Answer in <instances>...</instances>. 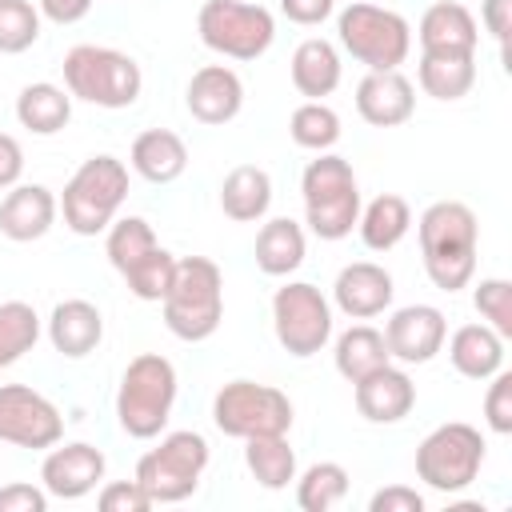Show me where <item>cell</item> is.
I'll return each instance as SVG.
<instances>
[{"label": "cell", "mask_w": 512, "mask_h": 512, "mask_svg": "<svg viewBox=\"0 0 512 512\" xmlns=\"http://www.w3.org/2000/svg\"><path fill=\"white\" fill-rule=\"evenodd\" d=\"M420 236V260L428 280L440 292H460L476 276V252H480V224L476 212L464 200H436L416 220Z\"/></svg>", "instance_id": "1"}, {"label": "cell", "mask_w": 512, "mask_h": 512, "mask_svg": "<svg viewBox=\"0 0 512 512\" xmlns=\"http://www.w3.org/2000/svg\"><path fill=\"white\" fill-rule=\"evenodd\" d=\"M160 312H164V328L176 340L200 344V340L216 336V328L224 320V272H220V264L208 256H180L172 288L160 300Z\"/></svg>", "instance_id": "2"}, {"label": "cell", "mask_w": 512, "mask_h": 512, "mask_svg": "<svg viewBox=\"0 0 512 512\" xmlns=\"http://www.w3.org/2000/svg\"><path fill=\"white\" fill-rule=\"evenodd\" d=\"M300 200H304V224L320 240L352 236V228L360 220V204H364L352 164L336 152H316V160L304 164Z\"/></svg>", "instance_id": "3"}, {"label": "cell", "mask_w": 512, "mask_h": 512, "mask_svg": "<svg viewBox=\"0 0 512 512\" xmlns=\"http://www.w3.org/2000/svg\"><path fill=\"white\" fill-rule=\"evenodd\" d=\"M128 200V164L112 152L88 156L60 192L64 228L76 236H100Z\"/></svg>", "instance_id": "4"}, {"label": "cell", "mask_w": 512, "mask_h": 512, "mask_svg": "<svg viewBox=\"0 0 512 512\" xmlns=\"http://www.w3.org/2000/svg\"><path fill=\"white\" fill-rule=\"evenodd\" d=\"M176 368L160 352H140L120 372L116 388V420L132 440H156L168 428L176 404Z\"/></svg>", "instance_id": "5"}, {"label": "cell", "mask_w": 512, "mask_h": 512, "mask_svg": "<svg viewBox=\"0 0 512 512\" xmlns=\"http://www.w3.org/2000/svg\"><path fill=\"white\" fill-rule=\"evenodd\" d=\"M64 88L72 100L120 112L132 108L144 92V72L140 64L108 44H76L64 52Z\"/></svg>", "instance_id": "6"}, {"label": "cell", "mask_w": 512, "mask_h": 512, "mask_svg": "<svg viewBox=\"0 0 512 512\" xmlns=\"http://www.w3.org/2000/svg\"><path fill=\"white\" fill-rule=\"evenodd\" d=\"M336 40L368 72H388L400 68L412 52V24L396 8L352 0L348 8L336 12Z\"/></svg>", "instance_id": "7"}, {"label": "cell", "mask_w": 512, "mask_h": 512, "mask_svg": "<svg viewBox=\"0 0 512 512\" xmlns=\"http://www.w3.org/2000/svg\"><path fill=\"white\" fill-rule=\"evenodd\" d=\"M208 460V440L196 428H176L136 460V480L144 484L152 504H180L200 488Z\"/></svg>", "instance_id": "8"}, {"label": "cell", "mask_w": 512, "mask_h": 512, "mask_svg": "<svg viewBox=\"0 0 512 512\" xmlns=\"http://www.w3.org/2000/svg\"><path fill=\"white\" fill-rule=\"evenodd\" d=\"M196 32L224 60H260L276 40V16L256 0H204Z\"/></svg>", "instance_id": "9"}, {"label": "cell", "mask_w": 512, "mask_h": 512, "mask_svg": "<svg viewBox=\"0 0 512 512\" xmlns=\"http://www.w3.org/2000/svg\"><path fill=\"white\" fill-rule=\"evenodd\" d=\"M484 436L480 428L464 424V420H448V424H436L420 448H416V480H424L432 492H464L476 476H480V464H484Z\"/></svg>", "instance_id": "10"}, {"label": "cell", "mask_w": 512, "mask_h": 512, "mask_svg": "<svg viewBox=\"0 0 512 512\" xmlns=\"http://www.w3.org/2000/svg\"><path fill=\"white\" fill-rule=\"evenodd\" d=\"M332 300L308 284V280H288L272 292V332H276V344L296 356V360H308L316 352L328 348L332 340Z\"/></svg>", "instance_id": "11"}, {"label": "cell", "mask_w": 512, "mask_h": 512, "mask_svg": "<svg viewBox=\"0 0 512 512\" xmlns=\"http://www.w3.org/2000/svg\"><path fill=\"white\" fill-rule=\"evenodd\" d=\"M292 400L260 380H228L220 384V392L212 396V424L232 436V440H248V436H268V432H288L292 428Z\"/></svg>", "instance_id": "12"}, {"label": "cell", "mask_w": 512, "mask_h": 512, "mask_svg": "<svg viewBox=\"0 0 512 512\" xmlns=\"http://www.w3.org/2000/svg\"><path fill=\"white\" fill-rule=\"evenodd\" d=\"M60 436L64 416L44 392L28 384H0V444L48 452Z\"/></svg>", "instance_id": "13"}, {"label": "cell", "mask_w": 512, "mask_h": 512, "mask_svg": "<svg viewBox=\"0 0 512 512\" xmlns=\"http://www.w3.org/2000/svg\"><path fill=\"white\" fill-rule=\"evenodd\" d=\"M104 472H108V460L88 440H72V444L56 440L40 460V484L56 500H84L104 484Z\"/></svg>", "instance_id": "14"}, {"label": "cell", "mask_w": 512, "mask_h": 512, "mask_svg": "<svg viewBox=\"0 0 512 512\" xmlns=\"http://www.w3.org/2000/svg\"><path fill=\"white\" fill-rule=\"evenodd\" d=\"M448 320L436 304H404L384 320V344L396 364H428L444 352Z\"/></svg>", "instance_id": "15"}, {"label": "cell", "mask_w": 512, "mask_h": 512, "mask_svg": "<svg viewBox=\"0 0 512 512\" xmlns=\"http://www.w3.org/2000/svg\"><path fill=\"white\" fill-rule=\"evenodd\" d=\"M396 296V280L384 264L376 260H352L336 272L332 280V304L348 316V320H372L384 316L392 308Z\"/></svg>", "instance_id": "16"}, {"label": "cell", "mask_w": 512, "mask_h": 512, "mask_svg": "<svg viewBox=\"0 0 512 512\" xmlns=\"http://www.w3.org/2000/svg\"><path fill=\"white\" fill-rule=\"evenodd\" d=\"M184 104H188L192 120H200L208 128H220V124L240 116V108H244V80L228 64H204V68L192 72V80L184 88Z\"/></svg>", "instance_id": "17"}, {"label": "cell", "mask_w": 512, "mask_h": 512, "mask_svg": "<svg viewBox=\"0 0 512 512\" xmlns=\"http://www.w3.org/2000/svg\"><path fill=\"white\" fill-rule=\"evenodd\" d=\"M352 400L368 424H400L416 408V384L400 364L388 360L384 368H376L352 384Z\"/></svg>", "instance_id": "18"}, {"label": "cell", "mask_w": 512, "mask_h": 512, "mask_svg": "<svg viewBox=\"0 0 512 512\" xmlns=\"http://www.w3.org/2000/svg\"><path fill=\"white\" fill-rule=\"evenodd\" d=\"M356 112L372 128H400L416 112V88L400 68L364 72V80L356 84Z\"/></svg>", "instance_id": "19"}, {"label": "cell", "mask_w": 512, "mask_h": 512, "mask_svg": "<svg viewBox=\"0 0 512 512\" xmlns=\"http://www.w3.org/2000/svg\"><path fill=\"white\" fill-rule=\"evenodd\" d=\"M60 216V200L44 184H12L0 200V236L16 244H32L52 232Z\"/></svg>", "instance_id": "20"}, {"label": "cell", "mask_w": 512, "mask_h": 512, "mask_svg": "<svg viewBox=\"0 0 512 512\" xmlns=\"http://www.w3.org/2000/svg\"><path fill=\"white\" fill-rule=\"evenodd\" d=\"M44 332H48V344H52L64 360H84V356H92V352L100 348V340H104V316H100V308H96L92 300L68 296V300H60V304L52 308Z\"/></svg>", "instance_id": "21"}, {"label": "cell", "mask_w": 512, "mask_h": 512, "mask_svg": "<svg viewBox=\"0 0 512 512\" xmlns=\"http://www.w3.org/2000/svg\"><path fill=\"white\" fill-rule=\"evenodd\" d=\"M420 52H476L480 44V24L460 0H436L424 8L416 24Z\"/></svg>", "instance_id": "22"}, {"label": "cell", "mask_w": 512, "mask_h": 512, "mask_svg": "<svg viewBox=\"0 0 512 512\" xmlns=\"http://www.w3.org/2000/svg\"><path fill=\"white\" fill-rule=\"evenodd\" d=\"M288 76H292V88L304 96V100H324L340 88V76H344V64H340V48L324 36H308L296 44L292 60H288Z\"/></svg>", "instance_id": "23"}, {"label": "cell", "mask_w": 512, "mask_h": 512, "mask_svg": "<svg viewBox=\"0 0 512 512\" xmlns=\"http://www.w3.org/2000/svg\"><path fill=\"white\" fill-rule=\"evenodd\" d=\"M128 168L148 184H172L188 168V144L172 128H148L132 140Z\"/></svg>", "instance_id": "24"}, {"label": "cell", "mask_w": 512, "mask_h": 512, "mask_svg": "<svg viewBox=\"0 0 512 512\" xmlns=\"http://www.w3.org/2000/svg\"><path fill=\"white\" fill-rule=\"evenodd\" d=\"M448 360H452V368L464 376V380H488V376H496L500 368H504V336L496 332V328H488L484 320L480 324H460L448 340Z\"/></svg>", "instance_id": "25"}, {"label": "cell", "mask_w": 512, "mask_h": 512, "mask_svg": "<svg viewBox=\"0 0 512 512\" xmlns=\"http://www.w3.org/2000/svg\"><path fill=\"white\" fill-rule=\"evenodd\" d=\"M416 84L440 104L464 100L476 84V52H420Z\"/></svg>", "instance_id": "26"}, {"label": "cell", "mask_w": 512, "mask_h": 512, "mask_svg": "<svg viewBox=\"0 0 512 512\" xmlns=\"http://www.w3.org/2000/svg\"><path fill=\"white\" fill-rule=\"evenodd\" d=\"M252 256L264 276H292L308 256V236L292 216H272L260 224Z\"/></svg>", "instance_id": "27"}, {"label": "cell", "mask_w": 512, "mask_h": 512, "mask_svg": "<svg viewBox=\"0 0 512 512\" xmlns=\"http://www.w3.org/2000/svg\"><path fill=\"white\" fill-rule=\"evenodd\" d=\"M220 208L236 224H256L272 208V176L260 164H236L220 180Z\"/></svg>", "instance_id": "28"}, {"label": "cell", "mask_w": 512, "mask_h": 512, "mask_svg": "<svg viewBox=\"0 0 512 512\" xmlns=\"http://www.w3.org/2000/svg\"><path fill=\"white\" fill-rule=\"evenodd\" d=\"M16 120L32 136H56L72 120V92L60 88V84H52V80L24 84L20 96H16Z\"/></svg>", "instance_id": "29"}, {"label": "cell", "mask_w": 512, "mask_h": 512, "mask_svg": "<svg viewBox=\"0 0 512 512\" xmlns=\"http://www.w3.org/2000/svg\"><path fill=\"white\" fill-rule=\"evenodd\" d=\"M412 228V208L404 196L396 192H380L372 196L368 204H360V220H356V232L364 240L368 252H392Z\"/></svg>", "instance_id": "30"}, {"label": "cell", "mask_w": 512, "mask_h": 512, "mask_svg": "<svg viewBox=\"0 0 512 512\" xmlns=\"http://www.w3.org/2000/svg\"><path fill=\"white\" fill-rule=\"evenodd\" d=\"M244 464L252 480L268 492H280L296 480V448L288 444V432H268V436H248L244 440Z\"/></svg>", "instance_id": "31"}, {"label": "cell", "mask_w": 512, "mask_h": 512, "mask_svg": "<svg viewBox=\"0 0 512 512\" xmlns=\"http://www.w3.org/2000/svg\"><path fill=\"white\" fill-rule=\"evenodd\" d=\"M332 360H336V372H340L348 384H356L360 376L384 368L392 356H388V344H384V332H380V328H372V324H352V328H344V332L336 336Z\"/></svg>", "instance_id": "32"}, {"label": "cell", "mask_w": 512, "mask_h": 512, "mask_svg": "<svg viewBox=\"0 0 512 512\" xmlns=\"http://www.w3.org/2000/svg\"><path fill=\"white\" fill-rule=\"evenodd\" d=\"M288 136L304 152H332L340 140V112L324 100H304L288 116Z\"/></svg>", "instance_id": "33"}, {"label": "cell", "mask_w": 512, "mask_h": 512, "mask_svg": "<svg viewBox=\"0 0 512 512\" xmlns=\"http://www.w3.org/2000/svg\"><path fill=\"white\" fill-rule=\"evenodd\" d=\"M348 468L336 460H316L304 472H296V504L304 512H328L348 496Z\"/></svg>", "instance_id": "34"}, {"label": "cell", "mask_w": 512, "mask_h": 512, "mask_svg": "<svg viewBox=\"0 0 512 512\" xmlns=\"http://www.w3.org/2000/svg\"><path fill=\"white\" fill-rule=\"evenodd\" d=\"M40 332L44 324L28 300H4L0 304V368H12L16 360H24L36 348Z\"/></svg>", "instance_id": "35"}, {"label": "cell", "mask_w": 512, "mask_h": 512, "mask_svg": "<svg viewBox=\"0 0 512 512\" xmlns=\"http://www.w3.org/2000/svg\"><path fill=\"white\" fill-rule=\"evenodd\" d=\"M160 240H156V232H152V224L144 220V216H116L112 224H108V232H104V256H108V264L116 268V272H128L140 256H148L152 248H156Z\"/></svg>", "instance_id": "36"}, {"label": "cell", "mask_w": 512, "mask_h": 512, "mask_svg": "<svg viewBox=\"0 0 512 512\" xmlns=\"http://www.w3.org/2000/svg\"><path fill=\"white\" fill-rule=\"evenodd\" d=\"M176 260H180V256H172L164 244H156L148 256H140V260H136L128 272H120V276H124V284H128V292H132L136 300L160 304V300L168 296V288H172Z\"/></svg>", "instance_id": "37"}, {"label": "cell", "mask_w": 512, "mask_h": 512, "mask_svg": "<svg viewBox=\"0 0 512 512\" xmlns=\"http://www.w3.org/2000/svg\"><path fill=\"white\" fill-rule=\"evenodd\" d=\"M40 8L32 0H0V56H20L40 40Z\"/></svg>", "instance_id": "38"}, {"label": "cell", "mask_w": 512, "mask_h": 512, "mask_svg": "<svg viewBox=\"0 0 512 512\" xmlns=\"http://www.w3.org/2000/svg\"><path fill=\"white\" fill-rule=\"evenodd\" d=\"M472 304L488 328H496L504 340H512V280L504 276H484L472 288Z\"/></svg>", "instance_id": "39"}, {"label": "cell", "mask_w": 512, "mask_h": 512, "mask_svg": "<svg viewBox=\"0 0 512 512\" xmlns=\"http://www.w3.org/2000/svg\"><path fill=\"white\" fill-rule=\"evenodd\" d=\"M484 384H488V392H484V424H488V432L508 436L512 432V372L500 368Z\"/></svg>", "instance_id": "40"}, {"label": "cell", "mask_w": 512, "mask_h": 512, "mask_svg": "<svg viewBox=\"0 0 512 512\" xmlns=\"http://www.w3.org/2000/svg\"><path fill=\"white\" fill-rule=\"evenodd\" d=\"M96 504L104 512H148V508H156L152 496L144 492V484L136 476L132 480H108V484H100Z\"/></svg>", "instance_id": "41"}, {"label": "cell", "mask_w": 512, "mask_h": 512, "mask_svg": "<svg viewBox=\"0 0 512 512\" xmlns=\"http://www.w3.org/2000/svg\"><path fill=\"white\" fill-rule=\"evenodd\" d=\"M480 24L496 40L500 60L508 68V36H512V0H480Z\"/></svg>", "instance_id": "42"}, {"label": "cell", "mask_w": 512, "mask_h": 512, "mask_svg": "<svg viewBox=\"0 0 512 512\" xmlns=\"http://www.w3.org/2000/svg\"><path fill=\"white\" fill-rule=\"evenodd\" d=\"M48 492L44 484H24V480H12L0 488V512H48Z\"/></svg>", "instance_id": "43"}, {"label": "cell", "mask_w": 512, "mask_h": 512, "mask_svg": "<svg viewBox=\"0 0 512 512\" xmlns=\"http://www.w3.org/2000/svg\"><path fill=\"white\" fill-rule=\"evenodd\" d=\"M368 512H424V496L408 484H388V488L372 492Z\"/></svg>", "instance_id": "44"}, {"label": "cell", "mask_w": 512, "mask_h": 512, "mask_svg": "<svg viewBox=\"0 0 512 512\" xmlns=\"http://www.w3.org/2000/svg\"><path fill=\"white\" fill-rule=\"evenodd\" d=\"M280 12L300 28H316L336 12V0H280Z\"/></svg>", "instance_id": "45"}, {"label": "cell", "mask_w": 512, "mask_h": 512, "mask_svg": "<svg viewBox=\"0 0 512 512\" xmlns=\"http://www.w3.org/2000/svg\"><path fill=\"white\" fill-rule=\"evenodd\" d=\"M20 176H24V148L12 132H0V192L20 184Z\"/></svg>", "instance_id": "46"}, {"label": "cell", "mask_w": 512, "mask_h": 512, "mask_svg": "<svg viewBox=\"0 0 512 512\" xmlns=\"http://www.w3.org/2000/svg\"><path fill=\"white\" fill-rule=\"evenodd\" d=\"M36 8L52 24H80L92 12V0H36Z\"/></svg>", "instance_id": "47"}]
</instances>
